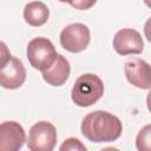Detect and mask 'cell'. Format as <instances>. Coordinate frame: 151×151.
I'll use <instances>...</instances> for the list:
<instances>
[{
    "mask_svg": "<svg viewBox=\"0 0 151 151\" xmlns=\"http://www.w3.org/2000/svg\"><path fill=\"white\" fill-rule=\"evenodd\" d=\"M57 139L55 126L50 122L40 120L29 129L27 146L31 151H52Z\"/></svg>",
    "mask_w": 151,
    "mask_h": 151,
    "instance_id": "obj_4",
    "label": "cell"
},
{
    "mask_svg": "<svg viewBox=\"0 0 151 151\" xmlns=\"http://www.w3.org/2000/svg\"><path fill=\"white\" fill-rule=\"evenodd\" d=\"M80 130L83 136L92 143H110L120 137L123 125L117 116L98 110L83 118Z\"/></svg>",
    "mask_w": 151,
    "mask_h": 151,
    "instance_id": "obj_1",
    "label": "cell"
},
{
    "mask_svg": "<svg viewBox=\"0 0 151 151\" xmlns=\"http://www.w3.org/2000/svg\"><path fill=\"white\" fill-rule=\"evenodd\" d=\"M113 48L120 55L139 54L144 50V41L140 33L136 29L123 28L114 34Z\"/></svg>",
    "mask_w": 151,
    "mask_h": 151,
    "instance_id": "obj_7",
    "label": "cell"
},
{
    "mask_svg": "<svg viewBox=\"0 0 151 151\" xmlns=\"http://www.w3.org/2000/svg\"><path fill=\"white\" fill-rule=\"evenodd\" d=\"M26 142L24 127L14 120L0 123V151H18Z\"/></svg>",
    "mask_w": 151,
    "mask_h": 151,
    "instance_id": "obj_8",
    "label": "cell"
},
{
    "mask_svg": "<svg viewBox=\"0 0 151 151\" xmlns=\"http://www.w3.org/2000/svg\"><path fill=\"white\" fill-rule=\"evenodd\" d=\"M70 72H71V67L68 60L64 55L57 53L53 64L48 68L42 71L41 74H42V79L48 85L61 86L67 81L70 77Z\"/></svg>",
    "mask_w": 151,
    "mask_h": 151,
    "instance_id": "obj_10",
    "label": "cell"
},
{
    "mask_svg": "<svg viewBox=\"0 0 151 151\" xmlns=\"http://www.w3.org/2000/svg\"><path fill=\"white\" fill-rule=\"evenodd\" d=\"M48 17H50V9L41 1H32L24 7V19L29 26L33 27L42 26L47 22Z\"/></svg>",
    "mask_w": 151,
    "mask_h": 151,
    "instance_id": "obj_11",
    "label": "cell"
},
{
    "mask_svg": "<svg viewBox=\"0 0 151 151\" xmlns=\"http://www.w3.org/2000/svg\"><path fill=\"white\" fill-rule=\"evenodd\" d=\"M26 80V68L17 57H11L9 61L0 70V86L7 90L19 88Z\"/></svg>",
    "mask_w": 151,
    "mask_h": 151,
    "instance_id": "obj_9",
    "label": "cell"
},
{
    "mask_svg": "<svg viewBox=\"0 0 151 151\" xmlns=\"http://www.w3.org/2000/svg\"><path fill=\"white\" fill-rule=\"evenodd\" d=\"M26 54L31 66L42 72L53 64L57 51L50 39L38 37L28 42Z\"/></svg>",
    "mask_w": 151,
    "mask_h": 151,
    "instance_id": "obj_3",
    "label": "cell"
},
{
    "mask_svg": "<svg viewBox=\"0 0 151 151\" xmlns=\"http://www.w3.org/2000/svg\"><path fill=\"white\" fill-rule=\"evenodd\" d=\"M104 94L101 79L93 73H85L77 78L71 91L73 103L80 107H88L96 104Z\"/></svg>",
    "mask_w": 151,
    "mask_h": 151,
    "instance_id": "obj_2",
    "label": "cell"
},
{
    "mask_svg": "<svg viewBox=\"0 0 151 151\" xmlns=\"http://www.w3.org/2000/svg\"><path fill=\"white\" fill-rule=\"evenodd\" d=\"M124 72L127 81L137 88L149 90L151 86L150 65L145 60L136 57L129 58L124 64Z\"/></svg>",
    "mask_w": 151,
    "mask_h": 151,
    "instance_id": "obj_6",
    "label": "cell"
},
{
    "mask_svg": "<svg viewBox=\"0 0 151 151\" xmlns=\"http://www.w3.org/2000/svg\"><path fill=\"white\" fill-rule=\"evenodd\" d=\"M97 2V0H72L70 2V5L76 8V9H90L92 6H94V4Z\"/></svg>",
    "mask_w": 151,
    "mask_h": 151,
    "instance_id": "obj_15",
    "label": "cell"
},
{
    "mask_svg": "<svg viewBox=\"0 0 151 151\" xmlns=\"http://www.w3.org/2000/svg\"><path fill=\"white\" fill-rule=\"evenodd\" d=\"M91 34L86 25L74 22L67 25L60 32V45L71 53H79L87 48Z\"/></svg>",
    "mask_w": 151,
    "mask_h": 151,
    "instance_id": "obj_5",
    "label": "cell"
},
{
    "mask_svg": "<svg viewBox=\"0 0 151 151\" xmlns=\"http://www.w3.org/2000/svg\"><path fill=\"white\" fill-rule=\"evenodd\" d=\"M138 150H150V125L142 129L136 139Z\"/></svg>",
    "mask_w": 151,
    "mask_h": 151,
    "instance_id": "obj_12",
    "label": "cell"
},
{
    "mask_svg": "<svg viewBox=\"0 0 151 151\" xmlns=\"http://www.w3.org/2000/svg\"><path fill=\"white\" fill-rule=\"evenodd\" d=\"M58 1H60V2H67V4H70L72 0H58Z\"/></svg>",
    "mask_w": 151,
    "mask_h": 151,
    "instance_id": "obj_16",
    "label": "cell"
},
{
    "mask_svg": "<svg viewBox=\"0 0 151 151\" xmlns=\"http://www.w3.org/2000/svg\"><path fill=\"white\" fill-rule=\"evenodd\" d=\"M12 55H11V52L7 45L4 41H0V70L9 61Z\"/></svg>",
    "mask_w": 151,
    "mask_h": 151,
    "instance_id": "obj_14",
    "label": "cell"
},
{
    "mask_svg": "<svg viewBox=\"0 0 151 151\" xmlns=\"http://www.w3.org/2000/svg\"><path fill=\"white\" fill-rule=\"evenodd\" d=\"M60 151H86V146L78 139V138H74V137H71V138H67L64 140V143L60 145L59 147Z\"/></svg>",
    "mask_w": 151,
    "mask_h": 151,
    "instance_id": "obj_13",
    "label": "cell"
}]
</instances>
